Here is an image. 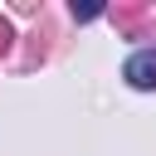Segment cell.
<instances>
[{"label": "cell", "mask_w": 156, "mask_h": 156, "mask_svg": "<svg viewBox=\"0 0 156 156\" xmlns=\"http://www.w3.org/2000/svg\"><path fill=\"white\" fill-rule=\"evenodd\" d=\"M122 73H127V83H132V88H156V54H151V49L132 54Z\"/></svg>", "instance_id": "cell-1"}, {"label": "cell", "mask_w": 156, "mask_h": 156, "mask_svg": "<svg viewBox=\"0 0 156 156\" xmlns=\"http://www.w3.org/2000/svg\"><path fill=\"white\" fill-rule=\"evenodd\" d=\"M141 15H146V10H136V5H122V10H117V20H122L127 29H136V24H141Z\"/></svg>", "instance_id": "cell-2"}, {"label": "cell", "mask_w": 156, "mask_h": 156, "mask_svg": "<svg viewBox=\"0 0 156 156\" xmlns=\"http://www.w3.org/2000/svg\"><path fill=\"white\" fill-rule=\"evenodd\" d=\"M102 5H73V20H98Z\"/></svg>", "instance_id": "cell-3"}, {"label": "cell", "mask_w": 156, "mask_h": 156, "mask_svg": "<svg viewBox=\"0 0 156 156\" xmlns=\"http://www.w3.org/2000/svg\"><path fill=\"white\" fill-rule=\"evenodd\" d=\"M10 39H15V29H10V20H0V54L10 49Z\"/></svg>", "instance_id": "cell-4"}]
</instances>
